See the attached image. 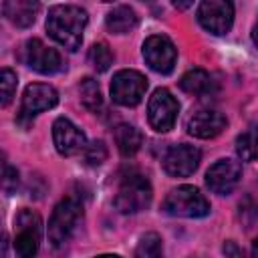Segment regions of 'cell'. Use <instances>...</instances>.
I'll list each match as a JSON object with an SVG mask.
<instances>
[{
    "instance_id": "obj_1",
    "label": "cell",
    "mask_w": 258,
    "mask_h": 258,
    "mask_svg": "<svg viewBox=\"0 0 258 258\" xmlns=\"http://www.w3.org/2000/svg\"><path fill=\"white\" fill-rule=\"evenodd\" d=\"M87 22H89V16L83 8L71 6V4H64V6L60 4V6H52L48 10L46 30L58 44H62L67 50L75 52L83 42V32H85Z\"/></svg>"
},
{
    "instance_id": "obj_2",
    "label": "cell",
    "mask_w": 258,
    "mask_h": 258,
    "mask_svg": "<svg viewBox=\"0 0 258 258\" xmlns=\"http://www.w3.org/2000/svg\"><path fill=\"white\" fill-rule=\"evenodd\" d=\"M83 222V206L75 198H67L56 204L48 220V240L52 246L67 244Z\"/></svg>"
},
{
    "instance_id": "obj_3",
    "label": "cell",
    "mask_w": 258,
    "mask_h": 258,
    "mask_svg": "<svg viewBox=\"0 0 258 258\" xmlns=\"http://www.w3.org/2000/svg\"><path fill=\"white\" fill-rule=\"evenodd\" d=\"M163 212L177 218H204L210 214V202L194 185H179L163 200Z\"/></svg>"
},
{
    "instance_id": "obj_4",
    "label": "cell",
    "mask_w": 258,
    "mask_h": 258,
    "mask_svg": "<svg viewBox=\"0 0 258 258\" xmlns=\"http://www.w3.org/2000/svg\"><path fill=\"white\" fill-rule=\"evenodd\" d=\"M151 185L143 175H127L115 196V208L121 214H137L151 204Z\"/></svg>"
},
{
    "instance_id": "obj_5",
    "label": "cell",
    "mask_w": 258,
    "mask_h": 258,
    "mask_svg": "<svg viewBox=\"0 0 258 258\" xmlns=\"http://www.w3.org/2000/svg\"><path fill=\"white\" fill-rule=\"evenodd\" d=\"M16 236H14V248L16 254L22 258H30L38 252V244L42 238V220L32 210H20L16 216Z\"/></svg>"
},
{
    "instance_id": "obj_6",
    "label": "cell",
    "mask_w": 258,
    "mask_h": 258,
    "mask_svg": "<svg viewBox=\"0 0 258 258\" xmlns=\"http://www.w3.org/2000/svg\"><path fill=\"white\" fill-rule=\"evenodd\" d=\"M147 91V79L139 71H119L111 81V97L117 105L135 107Z\"/></svg>"
},
{
    "instance_id": "obj_7",
    "label": "cell",
    "mask_w": 258,
    "mask_h": 258,
    "mask_svg": "<svg viewBox=\"0 0 258 258\" xmlns=\"http://www.w3.org/2000/svg\"><path fill=\"white\" fill-rule=\"evenodd\" d=\"M198 22L212 34H226L234 22L232 0H204L198 8Z\"/></svg>"
},
{
    "instance_id": "obj_8",
    "label": "cell",
    "mask_w": 258,
    "mask_h": 258,
    "mask_svg": "<svg viewBox=\"0 0 258 258\" xmlns=\"http://www.w3.org/2000/svg\"><path fill=\"white\" fill-rule=\"evenodd\" d=\"M177 111H179V105L173 99V95L167 89H155L147 103L149 125L157 133H165L173 127V123L177 119Z\"/></svg>"
},
{
    "instance_id": "obj_9",
    "label": "cell",
    "mask_w": 258,
    "mask_h": 258,
    "mask_svg": "<svg viewBox=\"0 0 258 258\" xmlns=\"http://www.w3.org/2000/svg\"><path fill=\"white\" fill-rule=\"evenodd\" d=\"M56 103H58V93L54 91V87L44 85V83H32L24 89L18 121L28 125L36 113L52 109Z\"/></svg>"
},
{
    "instance_id": "obj_10",
    "label": "cell",
    "mask_w": 258,
    "mask_h": 258,
    "mask_svg": "<svg viewBox=\"0 0 258 258\" xmlns=\"http://www.w3.org/2000/svg\"><path fill=\"white\" fill-rule=\"evenodd\" d=\"M143 58L145 62L161 75H167L173 71L175 67V58H177V50L173 46V42L163 36V34H153L143 42Z\"/></svg>"
},
{
    "instance_id": "obj_11",
    "label": "cell",
    "mask_w": 258,
    "mask_h": 258,
    "mask_svg": "<svg viewBox=\"0 0 258 258\" xmlns=\"http://www.w3.org/2000/svg\"><path fill=\"white\" fill-rule=\"evenodd\" d=\"M24 62L40 75H54L62 69L60 54L54 48L46 46L38 38L26 40V44H24Z\"/></svg>"
},
{
    "instance_id": "obj_12",
    "label": "cell",
    "mask_w": 258,
    "mask_h": 258,
    "mask_svg": "<svg viewBox=\"0 0 258 258\" xmlns=\"http://www.w3.org/2000/svg\"><path fill=\"white\" fill-rule=\"evenodd\" d=\"M200 159H202V153L198 147L179 143L169 147L167 153L163 155V169L173 177H187L198 169Z\"/></svg>"
},
{
    "instance_id": "obj_13",
    "label": "cell",
    "mask_w": 258,
    "mask_h": 258,
    "mask_svg": "<svg viewBox=\"0 0 258 258\" xmlns=\"http://www.w3.org/2000/svg\"><path fill=\"white\" fill-rule=\"evenodd\" d=\"M242 177V165L234 159H218L206 173V183L214 194L226 196L238 185Z\"/></svg>"
},
{
    "instance_id": "obj_14",
    "label": "cell",
    "mask_w": 258,
    "mask_h": 258,
    "mask_svg": "<svg viewBox=\"0 0 258 258\" xmlns=\"http://www.w3.org/2000/svg\"><path fill=\"white\" fill-rule=\"evenodd\" d=\"M52 139H54V147L60 155H77L87 147V139L85 133L67 117H58L52 125Z\"/></svg>"
},
{
    "instance_id": "obj_15",
    "label": "cell",
    "mask_w": 258,
    "mask_h": 258,
    "mask_svg": "<svg viewBox=\"0 0 258 258\" xmlns=\"http://www.w3.org/2000/svg\"><path fill=\"white\" fill-rule=\"evenodd\" d=\"M226 127V117L218 111H198L187 119V133L200 139H212L216 135H220Z\"/></svg>"
},
{
    "instance_id": "obj_16",
    "label": "cell",
    "mask_w": 258,
    "mask_h": 258,
    "mask_svg": "<svg viewBox=\"0 0 258 258\" xmlns=\"http://www.w3.org/2000/svg\"><path fill=\"white\" fill-rule=\"evenodd\" d=\"M40 12V4L36 0H6L4 2V16L16 28H28L36 22Z\"/></svg>"
},
{
    "instance_id": "obj_17",
    "label": "cell",
    "mask_w": 258,
    "mask_h": 258,
    "mask_svg": "<svg viewBox=\"0 0 258 258\" xmlns=\"http://www.w3.org/2000/svg\"><path fill=\"white\" fill-rule=\"evenodd\" d=\"M179 87H181V91H185L189 95L206 97L214 91V79L204 69H191L181 77Z\"/></svg>"
},
{
    "instance_id": "obj_18",
    "label": "cell",
    "mask_w": 258,
    "mask_h": 258,
    "mask_svg": "<svg viewBox=\"0 0 258 258\" xmlns=\"http://www.w3.org/2000/svg\"><path fill=\"white\" fill-rule=\"evenodd\" d=\"M115 143L123 157H131L141 149L143 135L137 127L123 123V125H117V129H115Z\"/></svg>"
},
{
    "instance_id": "obj_19",
    "label": "cell",
    "mask_w": 258,
    "mask_h": 258,
    "mask_svg": "<svg viewBox=\"0 0 258 258\" xmlns=\"http://www.w3.org/2000/svg\"><path fill=\"white\" fill-rule=\"evenodd\" d=\"M105 24L113 34H125V32H131L137 26V14L129 6H115L107 14Z\"/></svg>"
},
{
    "instance_id": "obj_20",
    "label": "cell",
    "mask_w": 258,
    "mask_h": 258,
    "mask_svg": "<svg viewBox=\"0 0 258 258\" xmlns=\"http://www.w3.org/2000/svg\"><path fill=\"white\" fill-rule=\"evenodd\" d=\"M79 93H81V103H83L89 111L97 113V111L103 107L101 87H99V83H97L95 79L85 77V79L81 81V85H79Z\"/></svg>"
},
{
    "instance_id": "obj_21",
    "label": "cell",
    "mask_w": 258,
    "mask_h": 258,
    "mask_svg": "<svg viewBox=\"0 0 258 258\" xmlns=\"http://www.w3.org/2000/svg\"><path fill=\"white\" fill-rule=\"evenodd\" d=\"M236 153L242 161L258 159V131H246L236 137Z\"/></svg>"
},
{
    "instance_id": "obj_22",
    "label": "cell",
    "mask_w": 258,
    "mask_h": 258,
    "mask_svg": "<svg viewBox=\"0 0 258 258\" xmlns=\"http://www.w3.org/2000/svg\"><path fill=\"white\" fill-rule=\"evenodd\" d=\"M89 62L99 71L105 73L111 64H113V52L109 50V46L105 42H95L89 48Z\"/></svg>"
},
{
    "instance_id": "obj_23",
    "label": "cell",
    "mask_w": 258,
    "mask_h": 258,
    "mask_svg": "<svg viewBox=\"0 0 258 258\" xmlns=\"http://www.w3.org/2000/svg\"><path fill=\"white\" fill-rule=\"evenodd\" d=\"M135 254H137L139 258H157V256L161 254V238H159L155 232L145 234V236L139 240V246H137Z\"/></svg>"
},
{
    "instance_id": "obj_24",
    "label": "cell",
    "mask_w": 258,
    "mask_h": 258,
    "mask_svg": "<svg viewBox=\"0 0 258 258\" xmlns=\"http://www.w3.org/2000/svg\"><path fill=\"white\" fill-rule=\"evenodd\" d=\"M83 155H85V163L87 165L97 167L107 159V147H105V143L101 139H95V141L87 143V147L83 149Z\"/></svg>"
},
{
    "instance_id": "obj_25",
    "label": "cell",
    "mask_w": 258,
    "mask_h": 258,
    "mask_svg": "<svg viewBox=\"0 0 258 258\" xmlns=\"http://www.w3.org/2000/svg\"><path fill=\"white\" fill-rule=\"evenodd\" d=\"M16 85H18V79H16V73L10 71V69H2L0 71V91H2V107H6L14 93H16Z\"/></svg>"
},
{
    "instance_id": "obj_26",
    "label": "cell",
    "mask_w": 258,
    "mask_h": 258,
    "mask_svg": "<svg viewBox=\"0 0 258 258\" xmlns=\"http://www.w3.org/2000/svg\"><path fill=\"white\" fill-rule=\"evenodd\" d=\"M16 185H18V173H16V169L6 165L4 167V189L12 191V189H16Z\"/></svg>"
},
{
    "instance_id": "obj_27",
    "label": "cell",
    "mask_w": 258,
    "mask_h": 258,
    "mask_svg": "<svg viewBox=\"0 0 258 258\" xmlns=\"http://www.w3.org/2000/svg\"><path fill=\"white\" fill-rule=\"evenodd\" d=\"M173 2V6L177 8V10H185V8H189L196 0H171Z\"/></svg>"
},
{
    "instance_id": "obj_28",
    "label": "cell",
    "mask_w": 258,
    "mask_h": 258,
    "mask_svg": "<svg viewBox=\"0 0 258 258\" xmlns=\"http://www.w3.org/2000/svg\"><path fill=\"white\" fill-rule=\"evenodd\" d=\"M224 252H226V254H234V256H240V250L234 246V242H226V244H224Z\"/></svg>"
},
{
    "instance_id": "obj_29",
    "label": "cell",
    "mask_w": 258,
    "mask_h": 258,
    "mask_svg": "<svg viewBox=\"0 0 258 258\" xmlns=\"http://www.w3.org/2000/svg\"><path fill=\"white\" fill-rule=\"evenodd\" d=\"M252 40H254V44L258 46V24H256L254 30H252Z\"/></svg>"
},
{
    "instance_id": "obj_30",
    "label": "cell",
    "mask_w": 258,
    "mask_h": 258,
    "mask_svg": "<svg viewBox=\"0 0 258 258\" xmlns=\"http://www.w3.org/2000/svg\"><path fill=\"white\" fill-rule=\"evenodd\" d=\"M252 256H256L258 258V238L254 240V244H252Z\"/></svg>"
},
{
    "instance_id": "obj_31",
    "label": "cell",
    "mask_w": 258,
    "mask_h": 258,
    "mask_svg": "<svg viewBox=\"0 0 258 258\" xmlns=\"http://www.w3.org/2000/svg\"><path fill=\"white\" fill-rule=\"evenodd\" d=\"M103 2H113V0H103Z\"/></svg>"
},
{
    "instance_id": "obj_32",
    "label": "cell",
    "mask_w": 258,
    "mask_h": 258,
    "mask_svg": "<svg viewBox=\"0 0 258 258\" xmlns=\"http://www.w3.org/2000/svg\"><path fill=\"white\" fill-rule=\"evenodd\" d=\"M143 2H151V0H143Z\"/></svg>"
}]
</instances>
